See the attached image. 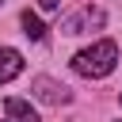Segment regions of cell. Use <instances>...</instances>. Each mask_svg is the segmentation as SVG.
<instances>
[{
	"mask_svg": "<svg viewBox=\"0 0 122 122\" xmlns=\"http://www.w3.org/2000/svg\"><path fill=\"white\" fill-rule=\"evenodd\" d=\"M30 95H34V99H42V103H53V107H61V103H69V99H72V92H69L65 84L50 80V76H34V80H30Z\"/></svg>",
	"mask_w": 122,
	"mask_h": 122,
	"instance_id": "3",
	"label": "cell"
},
{
	"mask_svg": "<svg viewBox=\"0 0 122 122\" xmlns=\"http://www.w3.org/2000/svg\"><path fill=\"white\" fill-rule=\"evenodd\" d=\"M118 103H122V95H118Z\"/></svg>",
	"mask_w": 122,
	"mask_h": 122,
	"instance_id": "8",
	"label": "cell"
},
{
	"mask_svg": "<svg viewBox=\"0 0 122 122\" xmlns=\"http://www.w3.org/2000/svg\"><path fill=\"white\" fill-rule=\"evenodd\" d=\"M103 23H107L103 8L84 4L80 11H72V15H65V19H61V34H88V30H99Z\"/></svg>",
	"mask_w": 122,
	"mask_h": 122,
	"instance_id": "2",
	"label": "cell"
},
{
	"mask_svg": "<svg viewBox=\"0 0 122 122\" xmlns=\"http://www.w3.org/2000/svg\"><path fill=\"white\" fill-rule=\"evenodd\" d=\"M23 72V53L11 46H0V84H11Z\"/></svg>",
	"mask_w": 122,
	"mask_h": 122,
	"instance_id": "4",
	"label": "cell"
},
{
	"mask_svg": "<svg viewBox=\"0 0 122 122\" xmlns=\"http://www.w3.org/2000/svg\"><path fill=\"white\" fill-rule=\"evenodd\" d=\"M23 34H27V38H34V42H42V38H46V27H42V19H38L34 11H23Z\"/></svg>",
	"mask_w": 122,
	"mask_h": 122,
	"instance_id": "6",
	"label": "cell"
},
{
	"mask_svg": "<svg viewBox=\"0 0 122 122\" xmlns=\"http://www.w3.org/2000/svg\"><path fill=\"white\" fill-rule=\"evenodd\" d=\"M38 8H42V11H57V8H61V0H38Z\"/></svg>",
	"mask_w": 122,
	"mask_h": 122,
	"instance_id": "7",
	"label": "cell"
},
{
	"mask_svg": "<svg viewBox=\"0 0 122 122\" xmlns=\"http://www.w3.org/2000/svg\"><path fill=\"white\" fill-rule=\"evenodd\" d=\"M114 65H118V46H114L111 38H99V42L84 46L80 53H72V72H80V76H88V80L111 76Z\"/></svg>",
	"mask_w": 122,
	"mask_h": 122,
	"instance_id": "1",
	"label": "cell"
},
{
	"mask_svg": "<svg viewBox=\"0 0 122 122\" xmlns=\"http://www.w3.org/2000/svg\"><path fill=\"white\" fill-rule=\"evenodd\" d=\"M0 4H4V0H0Z\"/></svg>",
	"mask_w": 122,
	"mask_h": 122,
	"instance_id": "9",
	"label": "cell"
},
{
	"mask_svg": "<svg viewBox=\"0 0 122 122\" xmlns=\"http://www.w3.org/2000/svg\"><path fill=\"white\" fill-rule=\"evenodd\" d=\"M4 114H8V118H15V122H38V114L30 111V103H27V99H4Z\"/></svg>",
	"mask_w": 122,
	"mask_h": 122,
	"instance_id": "5",
	"label": "cell"
}]
</instances>
